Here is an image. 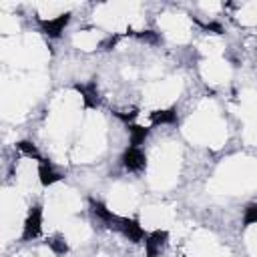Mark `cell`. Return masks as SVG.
<instances>
[{
    "instance_id": "9",
    "label": "cell",
    "mask_w": 257,
    "mask_h": 257,
    "mask_svg": "<svg viewBox=\"0 0 257 257\" xmlns=\"http://www.w3.org/2000/svg\"><path fill=\"white\" fill-rule=\"evenodd\" d=\"M62 179H64V175L58 173L48 161L38 165V181H40L42 187H50V185H54V183H60Z\"/></svg>"
},
{
    "instance_id": "15",
    "label": "cell",
    "mask_w": 257,
    "mask_h": 257,
    "mask_svg": "<svg viewBox=\"0 0 257 257\" xmlns=\"http://www.w3.org/2000/svg\"><path fill=\"white\" fill-rule=\"evenodd\" d=\"M131 36H135V38H139V40H145V42H159V36H157V32H153V30H126Z\"/></svg>"
},
{
    "instance_id": "3",
    "label": "cell",
    "mask_w": 257,
    "mask_h": 257,
    "mask_svg": "<svg viewBox=\"0 0 257 257\" xmlns=\"http://www.w3.org/2000/svg\"><path fill=\"white\" fill-rule=\"evenodd\" d=\"M70 18H72L70 12H60L58 16L48 18V20L40 18V20H38V28H40V32H42L44 36H48V38L54 40V38H60V36H62V32H64V28L68 26Z\"/></svg>"
},
{
    "instance_id": "1",
    "label": "cell",
    "mask_w": 257,
    "mask_h": 257,
    "mask_svg": "<svg viewBox=\"0 0 257 257\" xmlns=\"http://www.w3.org/2000/svg\"><path fill=\"white\" fill-rule=\"evenodd\" d=\"M40 233H42V205H32L24 219L20 241H24V243L32 241V239L40 237Z\"/></svg>"
},
{
    "instance_id": "6",
    "label": "cell",
    "mask_w": 257,
    "mask_h": 257,
    "mask_svg": "<svg viewBox=\"0 0 257 257\" xmlns=\"http://www.w3.org/2000/svg\"><path fill=\"white\" fill-rule=\"evenodd\" d=\"M74 90L80 92L84 108H98V106H100V96H98V88H96V78H92L90 82H74Z\"/></svg>"
},
{
    "instance_id": "2",
    "label": "cell",
    "mask_w": 257,
    "mask_h": 257,
    "mask_svg": "<svg viewBox=\"0 0 257 257\" xmlns=\"http://www.w3.org/2000/svg\"><path fill=\"white\" fill-rule=\"evenodd\" d=\"M114 231H118L131 243H145V239H147V233L141 227L139 219H133V217H118Z\"/></svg>"
},
{
    "instance_id": "8",
    "label": "cell",
    "mask_w": 257,
    "mask_h": 257,
    "mask_svg": "<svg viewBox=\"0 0 257 257\" xmlns=\"http://www.w3.org/2000/svg\"><path fill=\"white\" fill-rule=\"evenodd\" d=\"M149 118H151V124H175L179 120V114H177V106H169V108H157V110H151L149 112Z\"/></svg>"
},
{
    "instance_id": "16",
    "label": "cell",
    "mask_w": 257,
    "mask_h": 257,
    "mask_svg": "<svg viewBox=\"0 0 257 257\" xmlns=\"http://www.w3.org/2000/svg\"><path fill=\"white\" fill-rule=\"evenodd\" d=\"M195 22H197L201 28H205V30L213 32V34H223V32H225V30H223V26H221L219 22H201V20H197V18H195Z\"/></svg>"
},
{
    "instance_id": "13",
    "label": "cell",
    "mask_w": 257,
    "mask_h": 257,
    "mask_svg": "<svg viewBox=\"0 0 257 257\" xmlns=\"http://www.w3.org/2000/svg\"><path fill=\"white\" fill-rule=\"evenodd\" d=\"M243 227H251V225H257V203H249L245 209H243Z\"/></svg>"
},
{
    "instance_id": "14",
    "label": "cell",
    "mask_w": 257,
    "mask_h": 257,
    "mask_svg": "<svg viewBox=\"0 0 257 257\" xmlns=\"http://www.w3.org/2000/svg\"><path fill=\"white\" fill-rule=\"evenodd\" d=\"M110 112H112L114 118H118V120L124 122V124H133L135 118L139 116V108H131V110H110Z\"/></svg>"
},
{
    "instance_id": "10",
    "label": "cell",
    "mask_w": 257,
    "mask_h": 257,
    "mask_svg": "<svg viewBox=\"0 0 257 257\" xmlns=\"http://www.w3.org/2000/svg\"><path fill=\"white\" fill-rule=\"evenodd\" d=\"M126 133H128V143H131V147H141V145L149 139L151 128L133 122V124H126Z\"/></svg>"
},
{
    "instance_id": "7",
    "label": "cell",
    "mask_w": 257,
    "mask_h": 257,
    "mask_svg": "<svg viewBox=\"0 0 257 257\" xmlns=\"http://www.w3.org/2000/svg\"><path fill=\"white\" fill-rule=\"evenodd\" d=\"M88 205H90V211L104 223V227H108V229H116V221H118V217L104 205V203H100V201H96V199H88Z\"/></svg>"
},
{
    "instance_id": "12",
    "label": "cell",
    "mask_w": 257,
    "mask_h": 257,
    "mask_svg": "<svg viewBox=\"0 0 257 257\" xmlns=\"http://www.w3.org/2000/svg\"><path fill=\"white\" fill-rule=\"evenodd\" d=\"M44 243L50 247V251H52L54 255H66V253L70 251L68 241H66L64 235H52V237H48Z\"/></svg>"
},
{
    "instance_id": "4",
    "label": "cell",
    "mask_w": 257,
    "mask_h": 257,
    "mask_svg": "<svg viewBox=\"0 0 257 257\" xmlns=\"http://www.w3.org/2000/svg\"><path fill=\"white\" fill-rule=\"evenodd\" d=\"M120 163L128 173H141L147 169V155L139 147H126L120 157Z\"/></svg>"
},
{
    "instance_id": "11",
    "label": "cell",
    "mask_w": 257,
    "mask_h": 257,
    "mask_svg": "<svg viewBox=\"0 0 257 257\" xmlns=\"http://www.w3.org/2000/svg\"><path fill=\"white\" fill-rule=\"evenodd\" d=\"M16 149H18L24 157L38 161V165H40V163H46V159L40 155V151L36 149V145H34L32 141H18V143H16Z\"/></svg>"
},
{
    "instance_id": "5",
    "label": "cell",
    "mask_w": 257,
    "mask_h": 257,
    "mask_svg": "<svg viewBox=\"0 0 257 257\" xmlns=\"http://www.w3.org/2000/svg\"><path fill=\"white\" fill-rule=\"evenodd\" d=\"M169 243V233L165 229H157L147 235L145 239V257H161Z\"/></svg>"
},
{
    "instance_id": "17",
    "label": "cell",
    "mask_w": 257,
    "mask_h": 257,
    "mask_svg": "<svg viewBox=\"0 0 257 257\" xmlns=\"http://www.w3.org/2000/svg\"><path fill=\"white\" fill-rule=\"evenodd\" d=\"M120 40V36H108L106 40L100 42V50H112L116 46V42Z\"/></svg>"
}]
</instances>
